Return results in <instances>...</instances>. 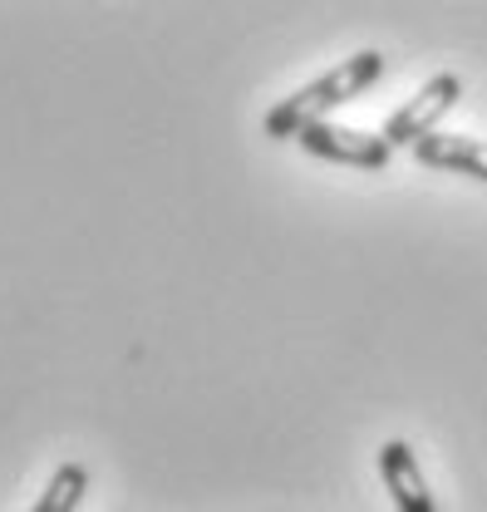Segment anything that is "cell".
<instances>
[{
  "mask_svg": "<svg viewBox=\"0 0 487 512\" xmlns=\"http://www.w3.org/2000/svg\"><path fill=\"white\" fill-rule=\"evenodd\" d=\"M379 74H384V55H379V50H360V55L340 60L335 69H325L320 79H310L296 94H286V99L261 119L266 138H301L310 124H330V114L345 109L350 99H360Z\"/></svg>",
  "mask_w": 487,
  "mask_h": 512,
  "instance_id": "obj_1",
  "label": "cell"
},
{
  "mask_svg": "<svg viewBox=\"0 0 487 512\" xmlns=\"http://www.w3.org/2000/svg\"><path fill=\"white\" fill-rule=\"evenodd\" d=\"M458 104H463V79H458L453 69H448V74H433L414 99H404V104L384 119L379 138H384L389 148H409V153H414L428 133H443V119H448Z\"/></svg>",
  "mask_w": 487,
  "mask_h": 512,
  "instance_id": "obj_2",
  "label": "cell"
},
{
  "mask_svg": "<svg viewBox=\"0 0 487 512\" xmlns=\"http://www.w3.org/2000/svg\"><path fill=\"white\" fill-rule=\"evenodd\" d=\"M305 153H315V158H325V163H345V168H365V173H379V168H389V158H394V148L379 138V133H369V128H340V124H310L296 138Z\"/></svg>",
  "mask_w": 487,
  "mask_h": 512,
  "instance_id": "obj_3",
  "label": "cell"
},
{
  "mask_svg": "<svg viewBox=\"0 0 487 512\" xmlns=\"http://www.w3.org/2000/svg\"><path fill=\"white\" fill-rule=\"evenodd\" d=\"M379 478H384V488H389V498H394L399 512H438L433 493H428L424 468H419V453L404 439L379 444Z\"/></svg>",
  "mask_w": 487,
  "mask_h": 512,
  "instance_id": "obj_4",
  "label": "cell"
},
{
  "mask_svg": "<svg viewBox=\"0 0 487 512\" xmlns=\"http://www.w3.org/2000/svg\"><path fill=\"white\" fill-rule=\"evenodd\" d=\"M414 158H419L424 168H438V173H463V178L487 183V143L483 138H468V133H428L424 143L414 148Z\"/></svg>",
  "mask_w": 487,
  "mask_h": 512,
  "instance_id": "obj_5",
  "label": "cell"
},
{
  "mask_svg": "<svg viewBox=\"0 0 487 512\" xmlns=\"http://www.w3.org/2000/svg\"><path fill=\"white\" fill-rule=\"evenodd\" d=\"M84 493H89V468L69 458V463H60V468L50 473L45 493L35 498V508H30V512H79Z\"/></svg>",
  "mask_w": 487,
  "mask_h": 512,
  "instance_id": "obj_6",
  "label": "cell"
}]
</instances>
